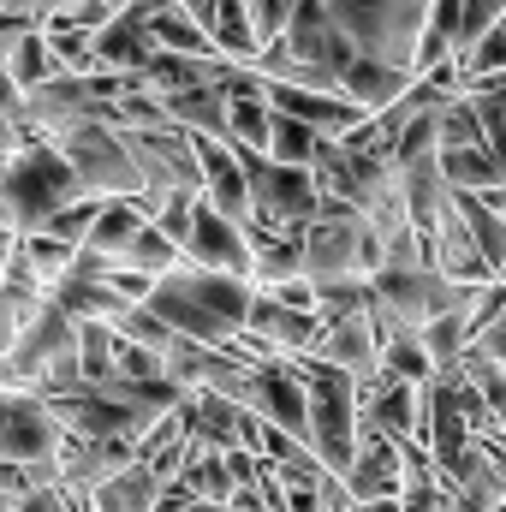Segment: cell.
Instances as JSON below:
<instances>
[{"label":"cell","mask_w":506,"mask_h":512,"mask_svg":"<svg viewBox=\"0 0 506 512\" xmlns=\"http://www.w3.org/2000/svg\"><path fill=\"white\" fill-rule=\"evenodd\" d=\"M262 292L286 310H310V280H280V286H262Z\"/></svg>","instance_id":"cell-44"},{"label":"cell","mask_w":506,"mask_h":512,"mask_svg":"<svg viewBox=\"0 0 506 512\" xmlns=\"http://www.w3.org/2000/svg\"><path fill=\"white\" fill-rule=\"evenodd\" d=\"M322 6L358 60H381V66L411 72V48L423 36L429 0H322Z\"/></svg>","instance_id":"cell-5"},{"label":"cell","mask_w":506,"mask_h":512,"mask_svg":"<svg viewBox=\"0 0 506 512\" xmlns=\"http://www.w3.org/2000/svg\"><path fill=\"white\" fill-rule=\"evenodd\" d=\"M352 512H399V501H364V507H352Z\"/></svg>","instance_id":"cell-46"},{"label":"cell","mask_w":506,"mask_h":512,"mask_svg":"<svg viewBox=\"0 0 506 512\" xmlns=\"http://www.w3.org/2000/svg\"><path fill=\"white\" fill-rule=\"evenodd\" d=\"M108 6H126V0H108Z\"/></svg>","instance_id":"cell-49"},{"label":"cell","mask_w":506,"mask_h":512,"mask_svg":"<svg viewBox=\"0 0 506 512\" xmlns=\"http://www.w3.org/2000/svg\"><path fill=\"white\" fill-rule=\"evenodd\" d=\"M167 108V126L191 131V137H227V102L215 84H197V90H173V96H155Z\"/></svg>","instance_id":"cell-24"},{"label":"cell","mask_w":506,"mask_h":512,"mask_svg":"<svg viewBox=\"0 0 506 512\" xmlns=\"http://www.w3.org/2000/svg\"><path fill=\"white\" fill-rule=\"evenodd\" d=\"M239 334H251L256 346L274 352V358H310L316 340H322V316L316 310H286V304H274L268 292L251 286V310H245Z\"/></svg>","instance_id":"cell-11"},{"label":"cell","mask_w":506,"mask_h":512,"mask_svg":"<svg viewBox=\"0 0 506 512\" xmlns=\"http://www.w3.org/2000/svg\"><path fill=\"white\" fill-rule=\"evenodd\" d=\"M179 256H185L191 268L251 280V245H245V227H239V221H227V215H215L203 197H197V209H191V233H185Z\"/></svg>","instance_id":"cell-10"},{"label":"cell","mask_w":506,"mask_h":512,"mask_svg":"<svg viewBox=\"0 0 506 512\" xmlns=\"http://www.w3.org/2000/svg\"><path fill=\"white\" fill-rule=\"evenodd\" d=\"M268 114H286L298 126H310L316 137H346L352 126H364V114L334 96V90H292V84H268Z\"/></svg>","instance_id":"cell-16"},{"label":"cell","mask_w":506,"mask_h":512,"mask_svg":"<svg viewBox=\"0 0 506 512\" xmlns=\"http://www.w3.org/2000/svg\"><path fill=\"white\" fill-rule=\"evenodd\" d=\"M316 364L352 376V382H370L376 376V334H370V316L352 310V316H322V340L310 352Z\"/></svg>","instance_id":"cell-14"},{"label":"cell","mask_w":506,"mask_h":512,"mask_svg":"<svg viewBox=\"0 0 506 512\" xmlns=\"http://www.w3.org/2000/svg\"><path fill=\"white\" fill-rule=\"evenodd\" d=\"M286 364L304 382V447L328 477H340L358 453V382L316 358H286Z\"/></svg>","instance_id":"cell-2"},{"label":"cell","mask_w":506,"mask_h":512,"mask_svg":"<svg viewBox=\"0 0 506 512\" xmlns=\"http://www.w3.org/2000/svg\"><path fill=\"white\" fill-rule=\"evenodd\" d=\"M161 489H167V483H161L149 465H137V459H131L126 471H114L108 483H96L84 501H90V512H155Z\"/></svg>","instance_id":"cell-23"},{"label":"cell","mask_w":506,"mask_h":512,"mask_svg":"<svg viewBox=\"0 0 506 512\" xmlns=\"http://www.w3.org/2000/svg\"><path fill=\"white\" fill-rule=\"evenodd\" d=\"M36 310V298L30 292H12V286H0V358L12 352V340H18V328H24V316Z\"/></svg>","instance_id":"cell-40"},{"label":"cell","mask_w":506,"mask_h":512,"mask_svg":"<svg viewBox=\"0 0 506 512\" xmlns=\"http://www.w3.org/2000/svg\"><path fill=\"white\" fill-rule=\"evenodd\" d=\"M435 173L453 191H506V155H495L489 143H465V149H435Z\"/></svg>","instance_id":"cell-21"},{"label":"cell","mask_w":506,"mask_h":512,"mask_svg":"<svg viewBox=\"0 0 506 512\" xmlns=\"http://www.w3.org/2000/svg\"><path fill=\"white\" fill-rule=\"evenodd\" d=\"M495 512H501V507H495Z\"/></svg>","instance_id":"cell-50"},{"label":"cell","mask_w":506,"mask_h":512,"mask_svg":"<svg viewBox=\"0 0 506 512\" xmlns=\"http://www.w3.org/2000/svg\"><path fill=\"white\" fill-rule=\"evenodd\" d=\"M143 30H149V42H155L161 54H215V48H209V36L185 18V6H179V0H173V6H161Z\"/></svg>","instance_id":"cell-27"},{"label":"cell","mask_w":506,"mask_h":512,"mask_svg":"<svg viewBox=\"0 0 506 512\" xmlns=\"http://www.w3.org/2000/svg\"><path fill=\"white\" fill-rule=\"evenodd\" d=\"M506 24V0H459V24H453V54L471 48L483 30Z\"/></svg>","instance_id":"cell-38"},{"label":"cell","mask_w":506,"mask_h":512,"mask_svg":"<svg viewBox=\"0 0 506 512\" xmlns=\"http://www.w3.org/2000/svg\"><path fill=\"white\" fill-rule=\"evenodd\" d=\"M78 370L90 387L114 376V328L108 322H78Z\"/></svg>","instance_id":"cell-34"},{"label":"cell","mask_w":506,"mask_h":512,"mask_svg":"<svg viewBox=\"0 0 506 512\" xmlns=\"http://www.w3.org/2000/svg\"><path fill=\"white\" fill-rule=\"evenodd\" d=\"M131 459V441L120 435H60V447H54V471H60V489H78V495H90L96 483H108L114 471H126Z\"/></svg>","instance_id":"cell-12"},{"label":"cell","mask_w":506,"mask_h":512,"mask_svg":"<svg viewBox=\"0 0 506 512\" xmlns=\"http://www.w3.org/2000/svg\"><path fill=\"white\" fill-rule=\"evenodd\" d=\"M90 54H96V72H114V78H137L143 66H149V54H155V42H149V30L126 18V12H114L96 36H90Z\"/></svg>","instance_id":"cell-19"},{"label":"cell","mask_w":506,"mask_h":512,"mask_svg":"<svg viewBox=\"0 0 506 512\" xmlns=\"http://www.w3.org/2000/svg\"><path fill=\"white\" fill-rule=\"evenodd\" d=\"M453 215L465 221L471 245L501 274L506 268V191H453Z\"/></svg>","instance_id":"cell-18"},{"label":"cell","mask_w":506,"mask_h":512,"mask_svg":"<svg viewBox=\"0 0 506 512\" xmlns=\"http://www.w3.org/2000/svg\"><path fill=\"white\" fill-rule=\"evenodd\" d=\"M227 149H233V161H239V173H245L251 221H262L268 233H298V227L316 215L322 185H316L310 167H280V161H268V155L245 149V143H227Z\"/></svg>","instance_id":"cell-6"},{"label":"cell","mask_w":506,"mask_h":512,"mask_svg":"<svg viewBox=\"0 0 506 512\" xmlns=\"http://www.w3.org/2000/svg\"><path fill=\"white\" fill-rule=\"evenodd\" d=\"M78 197L84 191H78V179H72V167L60 161L54 143H24L0 167V221L12 233H36L54 209L78 203Z\"/></svg>","instance_id":"cell-4"},{"label":"cell","mask_w":506,"mask_h":512,"mask_svg":"<svg viewBox=\"0 0 506 512\" xmlns=\"http://www.w3.org/2000/svg\"><path fill=\"white\" fill-rule=\"evenodd\" d=\"M179 512H221V507H209V501H191V507H179Z\"/></svg>","instance_id":"cell-47"},{"label":"cell","mask_w":506,"mask_h":512,"mask_svg":"<svg viewBox=\"0 0 506 512\" xmlns=\"http://www.w3.org/2000/svg\"><path fill=\"white\" fill-rule=\"evenodd\" d=\"M268 102H227V143H245V149H268Z\"/></svg>","instance_id":"cell-37"},{"label":"cell","mask_w":506,"mask_h":512,"mask_svg":"<svg viewBox=\"0 0 506 512\" xmlns=\"http://www.w3.org/2000/svg\"><path fill=\"white\" fill-rule=\"evenodd\" d=\"M245 12H251V30L256 42H268L280 24H286V12H292V0H245Z\"/></svg>","instance_id":"cell-41"},{"label":"cell","mask_w":506,"mask_h":512,"mask_svg":"<svg viewBox=\"0 0 506 512\" xmlns=\"http://www.w3.org/2000/svg\"><path fill=\"white\" fill-rule=\"evenodd\" d=\"M12 512H66V489L54 483V489H24V495H12Z\"/></svg>","instance_id":"cell-43"},{"label":"cell","mask_w":506,"mask_h":512,"mask_svg":"<svg viewBox=\"0 0 506 512\" xmlns=\"http://www.w3.org/2000/svg\"><path fill=\"white\" fill-rule=\"evenodd\" d=\"M137 173V209L155 215L173 197H197V155H191V131L179 126H155V131H120Z\"/></svg>","instance_id":"cell-7"},{"label":"cell","mask_w":506,"mask_h":512,"mask_svg":"<svg viewBox=\"0 0 506 512\" xmlns=\"http://www.w3.org/2000/svg\"><path fill=\"white\" fill-rule=\"evenodd\" d=\"M0 72H6L18 90H36L42 78H54V60H48V42H42V30H18V36L0 48Z\"/></svg>","instance_id":"cell-26"},{"label":"cell","mask_w":506,"mask_h":512,"mask_svg":"<svg viewBox=\"0 0 506 512\" xmlns=\"http://www.w3.org/2000/svg\"><path fill=\"white\" fill-rule=\"evenodd\" d=\"M280 280H304L298 268V233H280V239H262L251 251V286H280Z\"/></svg>","instance_id":"cell-29"},{"label":"cell","mask_w":506,"mask_h":512,"mask_svg":"<svg viewBox=\"0 0 506 512\" xmlns=\"http://www.w3.org/2000/svg\"><path fill=\"white\" fill-rule=\"evenodd\" d=\"M280 512H322V483H274Z\"/></svg>","instance_id":"cell-42"},{"label":"cell","mask_w":506,"mask_h":512,"mask_svg":"<svg viewBox=\"0 0 506 512\" xmlns=\"http://www.w3.org/2000/svg\"><path fill=\"white\" fill-rule=\"evenodd\" d=\"M185 6V18L209 36V48L221 54V60H233V66H251L256 60V30H251V12H245V0H179Z\"/></svg>","instance_id":"cell-15"},{"label":"cell","mask_w":506,"mask_h":512,"mask_svg":"<svg viewBox=\"0 0 506 512\" xmlns=\"http://www.w3.org/2000/svg\"><path fill=\"white\" fill-rule=\"evenodd\" d=\"M12 251L24 256V268L36 274V286H42V292L72 268V245H54V239H42V233H18V239H12Z\"/></svg>","instance_id":"cell-30"},{"label":"cell","mask_w":506,"mask_h":512,"mask_svg":"<svg viewBox=\"0 0 506 512\" xmlns=\"http://www.w3.org/2000/svg\"><path fill=\"white\" fill-rule=\"evenodd\" d=\"M173 483H185V489H191V501H209V507H227V495H233L227 459H221V453H209V447H185V465H179V477H173Z\"/></svg>","instance_id":"cell-25"},{"label":"cell","mask_w":506,"mask_h":512,"mask_svg":"<svg viewBox=\"0 0 506 512\" xmlns=\"http://www.w3.org/2000/svg\"><path fill=\"white\" fill-rule=\"evenodd\" d=\"M179 262H185V256L173 251V245H167V239H161L155 227H143V233H137V239L126 245V256H120V268H131V274H149V280L173 274Z\"/></svg>","instance_id":"cell-33"},{"label":"cell","mask_w":506,"mask_h":512,"mask_svg":"<svg viewBox=\"0 0 506 512\" xmlns=\"http://www.w3.org/2000/svg\"><path fill=\"white\" fill-rule=\"evenodd\" d=\"M429 126H435V149H465V143H483V126H477V114H471V102H465V96H447V102L429 114Z\"/></svg>","instance_id":"cell-32"},{"label":"cell","mask_w":506,"mask_h":512,"mask_svg":"<svg viewBox=\"0 0 506 512\" xmlns=\"http://www.w3.org/2000/svg\"><path fill=\"white\" fill-rule=\"evenodd\" d=\"M405 90H411V72L381 66V60H358V54H352V66H346V72H340V84H334V96H346L364 120L381 114L387 102H399Z\"/></svg>","instance_id":"cell-20"},{"label":"cell","mask_w":506,"mask_h":512,"mask_svg":"<svg viewBox=\"0 0 506 512\" xmlns=\"http://www.w3.org/2000/svg\"><path fill=\"white\" fill-rule=\"evenodd\" d=\"M0 18H30V24H42V0H0Z\"/></svg>","instance_id":"cell-45"},{"label":"cell","mask_w":506,"mask_h":512,"mask_svg":"<svg viewBox=\"0 0 506 512\" xmlns=\"http://www.w3.org/2000/svg\"><path fill=\"white\" fill-rule=\"evenodd\" d=\"M251 66L268 78V84H292V90H334V84H340V72L352 66V48H346V36L334 30V18H328V6H322V0H292L286 24L256 48Z\"/></svg>","instance_id":"cell-1"},{"label":"cell","mask_w":506,"mask_h":512,"mask_svg":"<svg viewBox=\"0 0 506 512\" xmlns=\"http://www.w3.org/2000/svg\"><path fill=\"white\" fill-rule=\"evenodd\" d=\"M167 280H179V292L185 298H197L221 328H245V310H251V280H233V274H209V268H191V262H179Z\"/></svg>","instance_id":"cell-17"},{"label":"cell","mask_w":506,"mask_h":512,"mask_svg":"<svg viewBox=\"0 0 506 512\" xmlns=\"http://www.w3.org/2000/svg\"><path fill=\"white\" fill-rule=\"evenodd\" d=\"M215 90H221V102H268V78L256 66H233V60H227Z\"/></svg>","instance_id":"cell-39"},{"label":"cell","mask_w":506,"mask_h":512,"mask_svg":"<svg viewBox=\"0 0 506 512\" xmlns=\"http://www.w3.org/2000/svg\"><path fill=\"white\" fill-rule=\"evenodd\" d=\"M143 227H149V215L137 209V197H108V203L96 209V221H90V233H84V245H78V251L120 262V256H126V245L143 233Z\"/></svg>","instance_id":"cell-22"},{"label":"cell","mask_w":506,"mask_h":512,"mask_svg":"<svg viewBox=\"0 0 506 512\" xmlns=\"http://www.w3.org/2000/svg\"><path fill=\"white\" fill-rule=\"evenodd\" d=\"M54 149H60V161L72 167V179H78L84 197H96V203H108V197H137L131 155H126L120 131L108 126V120H84V126L60 131Z\"/></svg>","instance_id":"cell-8"},{"label":"cell","mask_w":506,"mask_h":512,"mask_svg":"<svg viewBox=\"0 0 506 512\" xmlns=\"http://www.w3.org/2000/svg\"><path fill=\"white\" fill-rule=\"evenodd\" d=\"M298 268L304 280H370L381 268L376 227L340 197H322L316 215L298 227Z\"/></svg>","instance_id":"cell-3"},{"label":"cell","mask_w":506,"mask_h":512,"mask_svg":"<svg viewBox=\"0 0 506 512\" xmlns=\"http://www.w3.org/2000/svg\"><path fill=\"white\" fill-rule=\"evenodd\" d=\"M96 209H102L96 197H78V203L54 209L36 233H42V239H54V245H72V251H78V245H84V233H90V221H96Z\"/></svg>","instance_id":"cell-36"},{"label":"cell","mask_w":506,"mask_h":512,"mask_svg":"<svg viewBox=\"0 0 506 512\" xmlns=\"http://www.w3.org/2000/svg\"><path fill=\"white\" fill-rule=\"evenodd\" d=\"M376 376H387V382H411V387H423L429 376H435V364L423 358L417 334H393V340H381V352H376Z\"/></svg>","instance_id":"cell-28"},{"label":"cell","mask_w":506,"mask_h":512,"mask_svg":"<svg viewBox=\"0 0 506 512\" xmlns=\"http://www.w3.org/2000/svg\"><path fill=\"white\" fill-rule=\"evenodd\" d=\"M42 42H48L54 72H72V78H90L96 72V54H90V36L84 30H42Z\"/></svg>","instance_id":"cell-35"},{"label":"cell","mask_w":506,"mask_h":512,"mask_svg":"<svg viewBox=\"0 0 506 512\" xmlns=\"http://www.w3.org/2000/svg\"><path fill=\"white\" fill-rule=\"evenodd\" d=\"M268 161H280V167H310V155H316V131L298 126V120H286V114H274L268 120V149H262Z\"/></svg>","instance_id":"cell-31"},{"label":"cell","mask_w":506,"mask_h":512,"mask_svg":"<svg viewBox=\"0 0 506 512\" xmlns=\"http://www.w3.org/2000/svg\"><path fill=\"white\" fill-rule=\"evenodd\" d=\"M60 447V423L24 387H0V459L6 465H48Z\"/></svg>","instance_id":"cell-9"},{"label":"cell","mask_w":506,"mask_h":512,"mask_svg":"<svg viewBox=\"0 0 506 512\" xmlns=\"http://www.w3.org/2000/svg\"><path fill=\"white\" fill-rule=\"evenodd\" d=\"M0 512H12V495H0Z\"/></svg>","instance_id":"cell-48"},{"label":"cell","mask_w":506,"mask_h":512,"mask_svg":"<svg viewBox=\"0 0 506 512\" xmlns=\"http://www.w3.org/2000/svg\"><path fill=\"white\" fill-rule=\"evenodd\" d=\"M334 483L346 489L352 507H364V501H399V489H405L399 447L381 441V435H370V429H358V453H352V465H346Z\"/></svg>","instance_id":"cell-13"}]
</instances>
